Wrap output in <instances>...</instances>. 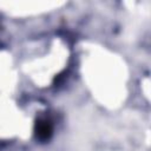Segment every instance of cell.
I'll use <instances>...</instances> for the list:
<instances>
[{"label":"cell","mask_w":151,"mask_h":151,"mask_svg":"<svg viewBox=\"0 0 151 151\" xmlns=\"http://www.w3.org/2000/svg\"><path fill=\"white\" fill-rule=\"evenodd\" d=\"M34 132H35V136L39 140H41V142L48 140L52 136V132H53V126H52L51 120L47 118H39L35 122Z\"/></svg>","instance_id":"cell-1"}]
</instances>
